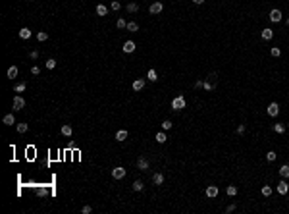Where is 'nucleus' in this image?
<instances>
[{"instance_id": "nucleus-21", "label": "nucleus", "mask_w": 289, "mask_h": 214, "mask_svg": "<svg viewBox=\"0 0 289 214\" xmlns=\"http://www.w3.org/2000/svg\"><path fill=\"white\" fill-rule=\"evenodd\" d=\"M37 39H39L41 43H44V41L48 39V33H44V31H39V33H37Z\"/></svg>"}, {"instance_id": "nucleus-39", "label": "nucleus", "mask_w": 289, "mask_h": 214, "mask_svg": "<svg viewBox=\"0 0 289 214\" xmlns=\"http://www.w3.org/2000/svg\"><path fill=\"white\" fill-rule=\"evenodd\" d=\"M31 74H33V75H39V74H41V70H39L37 66H33V68H31Z\"/></svg>"}, {"instance_id": "nucleus-3", "label": "nucleus", "mask_w": 289, "mask_h": 214, "mask_svg": "<svg viewBox=\"0 0 289 214\" xmlns=\"http://www.w3.org/2000/svg\"><path fill=\"white\" fill-rule=\"evenodd\" d=\"M266 112H268L270 116H278V114H279V106H278V102H270V104H268V108H266Z\"/></svg>"}, {"instance_id": "nucleus-45", "label": "nucleus", "mask_w": 289, "mask_h": 214, "mask_svg": "<svg viewBox=\"0 0 289 214\" xmlns=\"http://www.w3.org/2000/svg\"><path fill=\"white\" fill-rule=\"evenodd\" d=\"M29 2H31V0H29Z\"/></svg>"}, {"instance_id": "nucleus-17", "label": "nucleus", "mask_w": 289, "mask_h": 214, "mask_svg": "<svg viewBox=\"0 0 289 214\" xmlns=\"http://www.w3.org/2000/svg\"><path fill=\"white\" fill-rule=\"evenodd\" d=\"M272 37H274V31L272 29H262V39L264 41H270Z\"/></svg>"}, {"instance_id": "nucleus-6", "label": "nucleus", "mask_w": 289, "mask_h": 214, "mask_svg": "<svg viewBox=\"0 0 289 214\" xmlns=\"http://www.w3.org/2000/svg\"><path fill=\"white\" fill-rule=\"evenodd\" d=\"M137 168H139V170H149V160H146L145 156H139V160H137Z\"/></svg>"}, {"instance_id": "nucleus-40", "label": "nucleus", "mask_w": 289, "mask_h": 214, "mask_svg": "<svg viewBox=\"0 0 289 214\" xmlns=\"http://www.w3.org/2000/svg\"><path fill=\"white\" fill-rule=\"evenodd\" d=\"M37 58H39V52L33 50V52H31V60H37Z\"/></svg>"}, {"instance_id": "nucleus-24", "label": "nucleus", "mask_w": 289, "mask_h": 214, "mask_svg": "<svg viewBox=\"0 0 289 214\" xmlns=\"http://www.w3.org/2000/svg\"><path fill=\"white\" fill-rule=\"evenodd\" d=\"M276 156H278V154H276V152H274V151H270V152H266V160H268V162H274V160H276Z\"/></svg>"}, {"instance_id": "nucleus-8", "label": "nucleus", "mask_w": 289, "mask_h": 214, "mask_svg": "<svg viewBox=\"0 0 289 214\" xmlns=\"http://www.w3.org/2000/svg\"><path fill=\"white\" fill-rule=\"evenodd\" d=\"M270 20H272L274 23L281 21V12H279V10H272V12H270Z\"/></svg>"}, {"instance_id": "nucleus-23", "label": "nucleus", "mask_w": 289, "mask_h": 214, "mask_svg": "<svg viewBox=\"0 0 289 214\" xmlns=\"http://www.w3.org/2000/svg\"><path fill=\"white\" fill-rule=\"evenodd\" d=\"M125 29H127V31H131V33H135V31H139V25H137V23H133V21H131V23H127V27H125Z\"/></svg>"}, {"instance_id": "nucleus-5", "label": "nucleus", "mask_w": 289, "mask_h": 214, "mask_svg": "<svg viewBox=\"0 0 289 214\" xmlns=\"http://www.w3.org/2000/svg\"><path fill=\"white\" fill-rule=\"evenodd\" d=\"M162 2H152V4H150V8H149V12L150 14H160V12H162Z\"/></svg>"}, {"instance_id": "nucleus-19", "label": "nucleus", "mask_w": 289, "mask_h": 214, "mask_svg": "<svg viewBox=\"0 0 289 214\" xmlns=\"http://www.w3.org/2000/svg\"><path fill=\"white\" fill-rule=\"evenodd\" d=\"M20 37L21 39H29L31 37V31L27 29V27H23V29H20Z\"/></svg>"}, {"instance_id": "nucleus-2", "label": "nucleus", "mask_w": 289, "mask_h": 214, "mask_svg": "<svg viewBox=\"0 0 289 214\" xmlns=\"http://www.w3.org/2000/svg\"><path fill=\"white\" fill-rule=\"evenodd\" d=\"M112 177H114V179H122V177H125V168L116 166V168L112 170Z\"/></svg>"}, {"instance_id": "nucleus-25", "label": "nucleus", "mask_w": 289, "mask_h": 214, "mask_svg": "<svg viewBox=\"0 0 289 214\" xmlns=\"http://www.w3.org/2000/svg\"><path fill=\"white\" fill-rule=\"evenodd\" d=\"M146 77H149L150 81H156V79H158V75H156V71H154V70H149V74H146Z\"/></svg>"}, {"instance_id": "nucleus-32", "label": "nucleus", "mask_w": 289, "mask_h": 214, "mask_svg": "<svg viewBox=\"0 0 289 214\" xmlns=\"http://www.w3.org/2000/svg\"><path fill=\"white\" fill-rule=\"evenodd\" d=\"M262 195H264V197L272 195V187H270V185H264V187H262Z\"/></svg>"}, {"instance_id": "nucleus-11", "label": "nucleus", "mask_w": 289, "mask_h": 214, "mask_svg": "<svg viewBox=\"0 0 289 214\" xmlns=\"http://www.w3.org/2000/svg\"><path fill=\"white\" fill-rule=\"evenodd\" d=\"M2 122H4V125H12V124H16V118H14V114H6Z\"/></svg>"}, {"instance_id": "nucleus-31", "label": "nucleus", "mask_w": 289, "mask_h": 214, "mask_svg": "<svg viewBox=\"0 0 289 214\" xmlns=\"http://www.w3.org/2000/svg\"><path fill=\"white\" fill-rule=\"evenodd\" d=\"M25 87H27L25 83H17V85H16V89H14V91H16V93H23V91H25Z\"/></svg>"}, {"instance_id": "nucleus-29", "label": "nucleus", "mask_w": 289, "mask_h": 214, "mask_svg": "<svg viewBox=\"0 0 289 214\" xmlns=\"http://www.w3.org/2000/svg\"><path fill=\"white\" fill-rule=\"evenodd\" d=\"M274 131H276V133H283V131H285V125H283V124H276V125H274Z\"/></svg>"}, {"instance_id": "nucleus-34", "label": "nucleus", "mask_w": 289, "mask_h": 214, "mask_svg": "<svg viewBox=\"0 0 289 214\" xmlns=\"http://www.w3.org/2000/svg\"><path fill=\"white\" fill-rule=\"evenodd\" d=\"M137 10H139V6H137V4H127V12H137Z\"/></svg>"}, {"instance_id": "nucleus-16", "label": "nucleus", "mask_w": 289, "mask_h": 214, "mask_svg": "<svg viewBox=\"0 0 289 214\" xmlns=\"http://www.w3.org/2000/svg\"><path fill=\"white\" fill-rule=\"evenodd\" d=\"M152 183H154V185H162V183H164V176H162V174H154V176H152Z\"/></svg>"}, {"instance_id": "nucleus-14", "label": "nucleus", "mask_w": 289, "mask_h": 214, "mask_svg": "<svg viewBox=\"0 0 289 214\" xmlns=\"http://www.w3.org/2000/svg\"><path fill=\"white\" fill-rule=\"evenodd\" d=\"M108 14V8L104 6V4H98V6H96V16H106Z\"/></svg>"}, {"instance_id": "nucleus-44", "label": "nucleus", "mask_w": 289, "mask_h": 214, "mask_svg": "<svg viewBox=\"0 0 289 214\" xmlns=\"http://www.w3.org/2000/svg\"><path fill=\"white\" fill-rule=\"evenodd\" d=\"M287 25H289V20H287Z\"/></svg>"}, {"instance_id": "nucleus-15", "label": "nucleus", "mask_w": 289, "mask_h": 214, "mask_svg": "<svg viewBox=\"0 0 289 214\" xmlns=\"http://www.w3.org/2000/svg\"><path fill=\"white\" fill-rule=\"evenodd\" d=\"M17 66H10L8 68V77H10V79H14V77H17Z\"/></svg>"}, {"instance_id": "nucleus-30", "label": "nucleus", "mask_w": 289, "mask_h": 214, "mask_svg": "<svg viewBox=\"0 0 289 214\" xmlns=\"http://www.w3.org/2000/svg\"><path fill=\"white\" fill-rule=\"evenodd\" d=\"M141 189H143V181H141V179H137L135 183H133V191H141Z\"/></svg>"}, {"instance_id": "nucleus-28", "label": "nucleus", "mask_w": 289, "mask_h": 214, "mask_svg": "<svg viewBox=\"0 0 289 214\" xmlns=\"http://www.w3.org/2000/svg\"><path fill=\"white\" fill-rule=\"evenodd\" d=\"M47 68H48V70H54V68H56V60H54V58H48V60H47Z\"/></svg>"}, {"instance_id": "nucleus-26", "label": "nucleus", "mask_w": 289, "mask_h": 214, "mask_svg": "<svg viewBox=\"0 0 289 214\" xmlns=\"http://www.w3.org/2000/svg\"><path fill=\"white\" fill-rule=\"evenodd\" d=\"M166 133H162V131H160V133H156V141H158V143H166Z\"/></svg>"}, {"instance_id": "nucleus-9", "label": "nucleus", "mask_w": 289, "mask_h": 214, "mask_svg": "<svg viewBox=\"0 0 289 214\" xmlns=\"http://www.w3.org/2000/svg\"><path fill=\"white\" fill-rule=\"evenodd\" d=\"M135 50V43H133V41H125V43H123V52H133Z\"/></svg>"}, {"instance_id": "nucleus-33", "label": "nucleus", "mask_w": 289, "mask_h": 214, "mask_svg": "<svg viewBox=\"0 0 289 214\" xmlns=\"http://www.w3.org/2000/svg\"><path fill=\"white\" fill-rule=\"evenodd\" d=\"M270 54H272L274 58H278L279 54H281V50H279V48H276V47H272V50H270Z\"/></svg>"}, {"instance_id": "nucleus-18", "label": "nucleus", "mask_w": 289, "mask_h": 214, "mask_svg": "<svg viewBox=\"0 0 289 214\" xmlns=\"http://www.w3.org/2000/svg\"><path fill=\"white\" fill-rule=\"evenodd\" d=\"M279 176L283 177V179H285V177H289V166L285 164V166H281L279 168Z\"/></svg>"}, {"instance_id": "nucleus-38", "label": "nucleus", "mask_w": 289, "mask_h": 214, "mask_svg": "<svg viewBox=\"0 0 289 214\" xmlns=\"http://www.w3.org/2000/svg\"><path fill=\"white\" fill-rule=\"evenodd\" d=\"M81 210H83V214H91V212H93V208H91L89 204H87V206H83V208H81Z\"/></svg>"}, {"instance_id": "nucleus-1", "label": "nucleus", "mask_w": 289, "mask_h": 214, "mask_svg": "<svg viewBox=\"0 0 289 214\" xmlns=\"http://www.w3.org/2000/svg\"><path fill=\"white\" fill-rule=\"evenodd\" d=\"M181 108H185V98H183V97H176V98H173V101H172V110H181Z\"/></svg>"}, {"instance_id": "nucleus-4", "label": "nucleus", "mask_w": 289, "mask_h": 214, "mask_svg": "<svg viewBox=\"0 0 289 214\" xmlns=\"http://www.w3.org/2000/svg\"><path fill=\"white\" fill-rule=\"evenodd\" d=\"M23 106H25V101L21 97H16L14 98V110H23Z\"/></svg>"}, {"instance_id": "nucleus-37", "label": "nucleus", "mask_w": 289, "mask_h": 214, "mask_svg": "<svg viewBox=\"0 0 289 214\" xmlns=\"http://www.w3.org/2000/svg\"><path fill=\"white\" fill-rule=\"evenodd\" d=\"M162 127H164V129H170V127H172V122H170V120H164V122H162Z\"/></svg>"}, {"instance_id": "nucleus-20", "label": "nucleus", "mask_w": 289, "mask_h": 214, "mask_svg": "<svg viewBox=\"0 0 289 214\" xmlns=\"http://www.w3.org/2000/svg\"><path fill=\"white\" fill-rule=\"evenodd\" d=\"M227 195H229V197H235V195H237V187H235V185H227Z\"/></svg>"}, {"instance_id": "nucleus-35", "label": "nucleus", "mask_w": 289, "mask_h": 214, "mask_svg": "<svg viewBox=\"0 0 289 214\" xmlns=\"http://www.w3.org/2000/svg\"><path fill=\"white\" fill-rule=\"evenodd\" d=\"M17 131H20V133H25V131H27V124H17Z\"/></svg>"}, {"instance_id": "nucleus-27", "label": "nucleus", "mask_w": 289, "mask_h": 214, "mask_svg": "<svg viewBox=\"0 0 289 214\" xmlns=\"http://www.w3.org/2000/svg\"><path fill=\"white\" fill-rule=\"evenodd\" d=\"M116 25H118V29H125V27H127V21H125V20H122V17H120V20L116 21Z\"/></svg>"}, {"instance_id": "nucleus-43", "label": "nucleus", "mask_w": 289, "mask_h": 214, "mask_svg": "<svg viewBox=\"0 0 289 214\" xmlns=\"http://www.w3.org/2000/svg\"><path fill=\"white\" fill-rule=\"evenodd\" d=\"M193 2H195V4H203L204 0H193Z\"/></svg>"}, {"instance_id": "nucleus-36", "label": "nucleus", "mask_w": 289, "mask_h": 214, "mask_svg": "<svg viewBox=\"0 0 289 214\" xmlns=\"http://www.w3.org/2000/svg\"><path fill=\"white\" fill-rule=\"evenodd\" d=\"M110 8H112V10H120V2H118V0H112Z\"/></svg>"}, {"instance_id": "nucleus-41", "label": "nucleus", "mask_w": 289, "mask_h": 214, "mask_svg": "<svg viewBox=\"0 0 289 214\" xmlns=\"http://www.w3.org/2000/svg\"><path fill=\"white\" fill-rule=\"evenodd\" d=\"M233 210H235V204H229V206L226 208V212H233Z\"/></svg>"}, {"instance_id": "nucleus-13", "label": "nucleus", "mask_w": 289, "mask_h": 214, "mask_svg": "<svg viewBox=\"0 0 289 214\" xmlns=\"http://www.w3.org/2000/svg\"><path fill=\"white\" fill-rule=\"evenodd\" d=\"M145 87V79H135L133 81V91H141Z\"/></svg>"}, {"instance_id": "nucleus-42", "label": "nucleus", "mask_w": 289, "mask_h": 214, "mask_svg": "<svg viewBox=\"0 0 289 214\" xmlns=\"http://www.w3.org/2000/svg\"><path fill=\"white\" fill-rule=\"evenodd\" d=\"M243 131H245V125H243V124L237 125V133H243Z\"/></svg>"}, {"instance_id": "nucleus-7", "label": "nucleus", "mask_w": 289, "mask_h": 214, "mask_svg": "<svg viewBox=\"0 0 289 214\" xmlns=\"http://www.w3.org/2000/svg\"><path fill=\"white\" fill-rule=\"evenodd\" d=\"M216 195H218V187H216V185H208V187H206V197L214 199Z\"/></svg>"}, {"instance_id": "nucleus-22", "label": "nucleus", "mask_w": 289, "mask_h": 214, "mask_svg": "<svg viewBox=\"0 0 289 214\" xmlns=\"http://www.w3.org/2000/svg\"><path fill=\"white\" fill-rule=\"evenodd\" d=\"M62 133L66 135V137H70V135L73 133V131H71V125H62Z\"/></svg>"}, {"instance_id": "nucleus-12", "label": "nucleus", "mask_w": 289, "mask_h": 214, "mask_svg": "<svg viewBox=\"0 0 289 214\" xmlns=\"http://www.w3.org/2000/svg\"><path fill=\"white\" fill-rule=\"evenodd\" d=\"M125 139H127V131L125 129L116 131V141H120V143H122V141H125Z\"/></svg>"}, {"instance_id": "nucleus-10", "label": "nucleus", "mask_w": 289, "mask_h": 214, "mask_svg": "<svg viewBox=\"0 0 289 214\" xmlns=\"http://www.w3.org/2000/svg\"><path fill=\"white\" fill-rule=\"evenodd\" d=\"M287 189H289L287 181H279V183H278V193H279V195H285Z\"/></svg>"}]
</instances>
